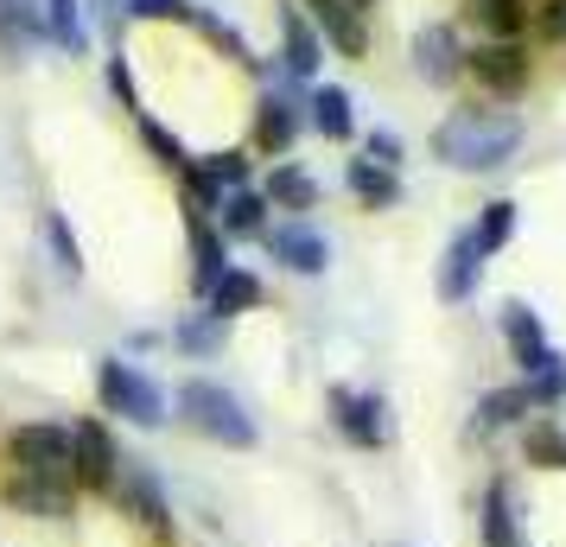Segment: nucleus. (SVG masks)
Instances as JSON below:
<instances>
[{"label": "nucleus", "mask_w": 566, "mask_h": 547, "mask_svg": "<svg viewBox=\"0 0 566 547\" xmlns=\"http://www.w3.org/2000/svg\"><path fill=\"white\" fill-rule=\"evenodd\" d=\"M433 154L452 166V172H496L522 154V122L503 115V108H478L459 103L446 122L433 128Z\"/></svg>", "instance_id": "f257e3e1"}, {"label": "nucleus", "mask_w": 566, "mask_h": 547, "mask_svg": "<svg viewBox=\"0 0 566 547\" xmlns=\"http://www.w3.org/2000/svg\"><path fill=\"white\" fill-rule=\"evenodd\" d=\"M179 414H185V427H191V433L230 445V452H249V445H255V414H249V408L223 389V382L191 376V382L179 389Z\"/></svg>", "instance_id": "f03ea898"}, {"label": "nucleus", "mask_w": 566, "mask_h": 547, "mask_svg": "<svg viewBox=\"0 0 566 547\" xmlns=\"http://www.w3.org/2000/svg\"><path fill=\"white\" fill-rule=\"evenodd\" d=\"M96 401H103V414H115V420L166 427V389H159L147 369H134L128 357H103V364H96Z\"/></svg>", "instance_id": "7ed1b4c3"}, {"label": "nucleus", "mask_w": 566, "mask_h": 547, "mask_svg": "<svg viewBox=\"0 0 566 547\" xmlns=\"http://www.w3.org/2000/svg\"><path fill=\"white\" fill-rule=\"evenodd\" d=\"M71 484L90 496H115V484H122V445H115L103 420L71 427Z\"/></svg>", "instance_id": "20e7f679"}, {"label": "nucleus", "mask_w": 566, "mask_h": 547, "mask_svg": "<svg viewBox=\"0 0 566 547\" xmlns=\"http://www.w3.org/2000/svg\"><path fill=\"white\" fill-rule=\"evenodd\" d=\"M0 452H7V465L27 471V477H71V427H57V420L13 427Z\"/></svg>", "instance_id": "39448f33"}, {"label": "nucleus", "mask_w": 566, "mask_h": 547, "mask_svg": "<svg viewBox=\"0 0 566 547\" xmlns=\"http://www.w3.org/2000/svg\"><path fill=\"white\" fill-rule=\"evenodd\" d=\"M528 45L522 39H484V45H471L464 52V77H478V90L490 96H522L528 90Z\"/></svg>", "instance_id": "423d86ee"}, {"label": "nucleus", "mask_w": 566, "mask_h": 547, "mask_svg": "<svg viewBox=\"0 0 566 547\" xmlns=\"http://www.w3.org/2000/svg\"><path fill=\"white\" fill-rule=\"evenodd\" d=\"M0 503L20 509V516H32V522H71L77 516V484H71V477H27V471H7Z\"/></svg>", "instance_id": "0eeeda50"}, {"label": "nucleus", "mask_w": 566, "mask_h": 547, "mask_svg": "<svg viewBox=\"0 0 566 547\" xmlns=\"http://www.w3.org/2000/svg\"><path fill=\"white\" fill-rule=\"evenodd\" d=\"M268 255L281 261L286 274H325L332 267V242L312 230L306 217H286V223H268Z\"/></svg>", "instance_id": "6e6552de"}, {"label": "nucleus", "mask_w": 566, "mask_h": 547, "mask_svg": "<svg viewBox=\"0 0 566 547\" xmlns=\"http://www.w3.org/2000/svg\"><path fill=\"white\" fill-rule=\"evenodd\" d=\"M325 401H332V427L350 445H363V452L388 445V408H382V395H357V389H344V382H337Z\"/></svg>", "instance_id": "1a4fd4ad"}, {"label": "nucleus", "mask_w": 566, "mask_h": 547, "mask_svg": "<svg viewBox=\"0 0 566 547\" xmlns=\"http://www.w3.org/2000/svg\"><path fill=\"white\" fill-rule=\"evenodd\" d=\"M413 71H420V83H433V90H452V83L464 77V39H459V27L433 20V27L413 32Z\"/></svg>", "instance_id": "9d476101"}, {"label": "nucleus", "mask_w": 566, "mask_h": 547, "mask_svg": "<svg viewBox=\"0 0 566 547\" xmlns=\"http://www.w3.org/2000/svg\"><path fill=\"white\" fill-rule=\"evenodd\" d=\"M306 20L318 27V39L344 57H363L369 52V27H363V13L350 0H306Z\"/></svg>", "instance_id": "9b49d317"}, {"label": "nucleus", "mask_w": 566, "mask_h": 547, "mask_svg": "<svg viewBox=\"0 0 566 547\" xmlns=\"http://www.w3.org/2000/svg\"><path fill=\"white\" fill-rule=\"evenodd\" d=\"M281 64L286 77H318V64H325V39L318 27L306 20V7H281Z\"/></svg>", "instance_id": "f8f14e48"}, {"label": "nucleus", "mask_w": 566, "mask_h": 547, "mask_svg": "<svg viewBox=\"0 0 566 547\" xmlns=\"http://www.w3.org/2000/svg\"><path fill=\"white\" fill-rule=\"evenodd\" d=\"M503 338H510L515 350V364H522V376H541V369H554L560 364V350L547 344V332H541V318L515 299V306H503Z\"/></svg>", "instance_id": "ddd939ff"}, {"label": "nucleus", "mask_w": 566, "mask_h": 547, "mask_svg": "<svg viewBox=\"0 0 566 547\" xmlns=\"http://www.w3.org/2000/svg\"><path fill=\"white\" fill-rule=\"evenodd\" d=\"M185 230H191V293L205 299V293L230 274V249H223L217 223H205V217H185Z\"/></svg>", "instance_id": "4468645a"}, {"label": "nucleus", "mask_w": 566, "mask_h": 547, "mask_svg": "<svg viewBox=\"0 0 566 547\" xmlns=\"http://www.w3.org/2000/svg\"><path fill=\"white\" fill-rule=\"evenodd\" d=\"M293 140H300V103L281 96V90H268V96L255 103V147L281 159Z\"/></svg>", "instance_id": "2eb2a0df"}, {"label": "nucleus", "mask_w": 566, "mask_h": 547, "mask_svg": "<svg viewBox=\"0 0 566 547\" xmlns=\"http://www.w3.org/2000/svg\"><path fill=\"white\" fill-rule=\"evenodd\" d=\"M478 274H484V255H478L471 230H459L452 249H446V261H439V299H446V306L471 299V293H478Z\"/></svg>", "instance_id": "dca6fc26"}, {"label": "nucleus", "mask_w": 566, "mask_h": 547, "mask_svg": "<svg viewBox=\"0 0 566 547\" xmlns=\"http://www.w3.org/2000/svg\"><path fill=\"white\" fill-rule=\"evenodd\" d=\"M268 198H261V185H235V191H223V204H217V235L230 242V235H268Z\"/></svg>", "instance_id": "f3484780"}, {"label": "nucleus", "mask_w": 566, "mask_h": 547, "mask_svg": "<svg viewBox=\"0 0 566 547\" xmlns=\"http://www.w3.org/2000/svg\"><path fill=\"white\" fill-rule=\"evenodd\" d=\"M115 496H122V509H128L140 528H154V535H166V528H172V509H166V496H159V484L147 477V471H122Z\"/></svg>", "instance_id": "a211bd4d"}, {"label": "nucleus", "mask_w": 566, "mask_h": 547, "mask_svg": "<svg viewBox=\"0 0 566 547\" xmlns=\"http://www.w3.org/2000/svg\"><path fill=\"white\" fill-rule=\"evenodd\" d=\"M261 198H268L274 210H293V217H306V210H318V179H312L306 166L281 159V166L268 172V185H261Z\"/></svg>", "instance_id": "6ab92c4d"}, {"label": "nucleus", "mask_w": 566, "mask_h": 547, "mask_svg": "<svg viewBox=\"0 0 566 547\" xmlns=\"http://www.w3.org/2000/svg\"><path fill=\"white\" fill-rule=\"evenodd\" d=\"M344 185L357 191L363 210H395L401 204V179H395L388 166H376V159H350V166H344Z\"/></svg>", "instance_id": "aec40b11"}, {"label": "nucleus", "mask_w": 566, "mask_h": 547, "mask_svg": "<svg viewBox=\"0 0 566 547\" xmlns=\"http://www.w3.org/2000/svg\"><path fill=\"white\" fill-rule=\"evenodd\" d=\"M255 306H261V281L249 274V267H230V274L205 293V313L223 318V325H230V318H242V313H255Z\"/></svg>", "instance_id": "412c9836"}, {"label": "nucleus", "mask_w": 566, "mask_h": 547, "mask_svg": "<svg viewBox=\"0 0 566 547\" xmlns=\"http://www.w3.org/2000/svg\"><path fill=\"white\" fill-rule=\"evenodd\" d=\"M312 108V128L325 134V140H350L357 134V115H350V90H337V83H318L306 96Z\"/></svg>", "instance_id": "4be33fe9"}, {"label": "nucleus", "mask_w": 566, "mask_h": 547, "mask_svg": "<svg viewBox=\"0 0 566 547\" xmlns=\"http://www.w3.org/2000/svg\"><path fill=\"white\" fill-rule=\"evenodd\" d=\"M27 45H45L39 0H0V52H27Z\"/></svg>", "instance_id": "5701e85b"}, {"label": "nucleus", "mask_w": 566, "mask_h": 547, "mask_svg": "<svg viewBox=\"0 0 566 547\" xmlns=\"http://www.w3.org/2000/svg\"><path fill=\"white\" fill-rule=\"evenodd\" d=\"M39 13H45V39H52L57 52H71V57L90 52V32H83V0H39Z\"/></svg>", "instance_id": "b1692460"}, {"label": "nucleus", "mask_w": 566, "mask_h": 547, "mask_svg": "<svg viewBox=\"0 0 566 547\" xmlns=\"http://www.w3.org/2000/svg\"><path fill=\"white\" fill-rule=\"evenodd\" d=\"M464 7L490 39H522L528 32V0H464Z\"/></svg>", "instance_id": "393cba45"}, {"label": "nucleus", "mask_w": 566, "mask_h": 547, "mask_svg": "<svg viewBox=\"0 0 566 547\" xmlns=\"http://www.w3.org/2000/svg\"><path fill=\"white\" fill-rule=\"evenodd\" d=\"M172 179H179V204H185V217H217V204H223V185L210 179L205 166H198V159H191V166H185V172H172Z\"/></svg>", "instance_id": "a878e982"}, {"label": "nucleus", "mask_w": 566, "mask_h": 547, "mask_svg": "<svg viewBox=\"0 0 566 547\" xmlns=\"http://www.w3.org/2000/svg\"><path fill=\"white\" fill-rule=\"evenodd\" d=\"M134 128H140V147H147V154H154L159 166H166V172H185V166H191V154H185V140H179L172 128H166V122H154L147 108L134 115Z\"/></svg>", "instance_id": "bb28decb"}, {"label": "nucleus", "mask_w": 566, "mask_h": 547, "mask_svg": "<svg viewBox=\"0 0 566 547\" xmlns=\"http://www.w3.org/2000/svg\"><path fill=\"white\" fill-rule=\"evenodd\" d=\"M535 401H528V389H490L484 401H478V433H496V427H515V420L528 414Z\"/></svg>", "instance_id": "cd10ccee"}, {"label": "nucleus", "mask_w": 566, "mask_h": 547, "mask_svg": "<svg viewBox=\"0 0 566 547\" xmlns=\"http://www.w3.org/2000/svg\"><path fill=\"white\" fill-rule=\"evenodd\" d=\"M45 249H52L64 281H83V249H77V235H71V223H64V210H45Z\"/></svg>", "instance_id": "c85d7f7f"}, {"label": "nucleus", "mask_w": 566, "mask_h": 547, "mask_svg": "<svg viewBox=\"0 0 566 547\" xmlns=\"http://www.w3.org/2000/svg\"><path fill=\"white\" fill-rule=\"evenodd\" d=\"M522 452H528V465H541V471H566V433L554 420H535V427L522 433Z\"/></svg>", "instance_id": "c756f323"}, {"label": "nucleus", "mask_w": 566, "mask_h": 547, "mask_svg": "<svg viewBox=\"0 0 566 547\" xmlns=\"http://www.w3.org/2000/svg\"><path fill=\"white\" fill-rule=\"evenodd\" d=\"M510 235H515V204H510V198H490L484 217H478V230H471L478 255H496V249H503Z\"/></svg>", "instance_id": "7c9ffc66"}, {"label": "nucleus", "mask_w": 566, "mask_h": 547, "mask_svg": "<svg viewBox=\"0 0 566 547\" xmlns=\"http://www.w3.org/2000/svg\"><path fill=\"white\" fill-rule=\"evenodd\" d=\"M484 547H515L510 484H490V491H484Z\"/></svg>", "instance_id": "2f4dec72"}, {"label": "nucleus", "mask_w": 566, "mask_h": 547, "mask_svg": "<svg viewBox=\"0 0 566 547\" xmlns=\"http://www.w3.org/2000/svg\"><path fill=\"white\" fill-rule=\"evenodd\" d=\"M172 344H179L185 357H210V350H223V318H210V313L185 318L179 332H172Z\"/></svg>", "instance_id": "473e14b6"}, {"label": "nucleus", "mask_w": 566, "mask_h": 547, "mask_svg": "<svg viewBox=\"0 0 566 547\" xmlns=\"http://www.w3.org/2000/svg\"><path fill=\"white\" fill-rule=\"evenodd\" d=\"M191 0H122V20H179V27H191Z\"/></svg>", "instance_id": "72a5a7b5"}, {"label": "nucleus", "mask_w": 566, "mask_h": 547, "mask_svg": "<svg viewBox=\"0 0 566 547\" xmlns=\"http://www.w3.org/2000/svg\"><path fill=\"white\" fill-rule=\"evenodd\" d=\"M210 179L223 185V191H235V185H249V154L242 147H230V154H210V159H198Z\"/></svg>", "instance_id": "f704fd0d"}, {"label": "nucleus", "mask_w": 566, "mask_h": 547, "mask_svg": "<svg viewBox=\"0 0 566 547\" xmlns=\"http://www.w3.org/2000/svg\"><path fill=\"white\" fill-rule=\"evenodd\" d=\"M108 90H115V103H122V108H134V115H140V90H134L128 57H122V52L108 57Z\"/></svg>", "instance_id": "c9c22d12"}, {"label": "nucleus", "mask_w": 566, "mask_h": 547, "mask_svg": "<svg viewBox=\"0 0 566 547\" xmlns=\"http://www.w3.org/2000/svg\"><path fill=\"white\" fill-rule=\"evenodd\" d=\"M535 27H541V39H554V45H566V0H541Z\"/></svg>", "instance_id": "e433bc0d"}, {"label": "nucleus", "mask_w": 566, "mask_h": 547, "mask_svg": "<svg viewBox=\"0 0 566 547\" xmlns=\"http://www.w3.org/2000/svg\"><path fill=\"white\" fill-rule=\"evenodd\" d=\"M369 159H376V166H388V172H395V166H401V134L376 128V134H369Z\"/></svg>", "instance_id": "4c0bfd02"}, {"label": "nucleus", "mask_w": 566, "mask_h": 547, "mask_svg": "<svg viewBox=\"0 0 566 547\" xmlns=\"http://www.w3.org/2000/svg\"><path fill=\"white\" fill-rule=\"evenodd\" d=\"M350 7H357V13H369V7H376V0H350Z\"/></svg>", "instance_id": "58836bf2"}]
</instances>
